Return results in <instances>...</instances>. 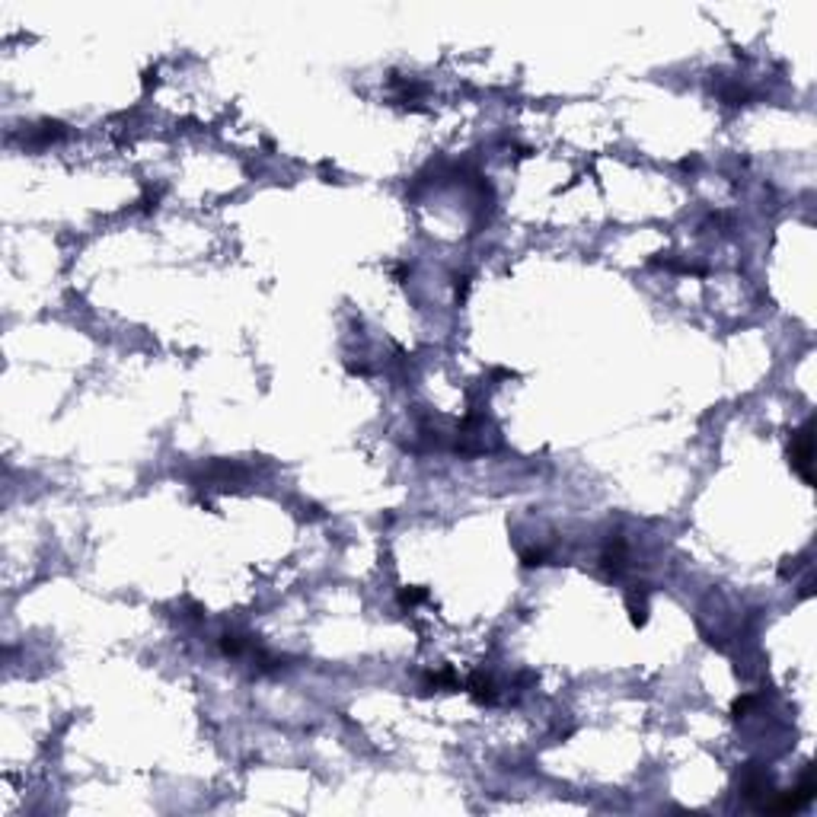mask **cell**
Segmentation results:
<instances>
[{
    "mask_svg": "<svg viewBox=\"0 0 817 817\" xmlns=\"http://www.w3.org/2000/svg\"><path fill=\"white\" fill-rule=\"evenodd\" d=\"M791 466L808 485L814 483V476H811V425H801L791 434Z\"/></svg>",
    "mask_w": 817,
    "mask_h": 817,
    "instance_id": "1",
    "label": "cell"
},
{
    "mask_svg": "<svg viewBox=\"0 0 817 817\" xmlns=\"http://www.w3.org/2000/svg\"><path fill=\"white\" fill-rule=\"evenodd\" d=\"M623 559H626V543H623V536H619V534H613L610 543H607V553H604V568L610 575H619Z\"/></svg>",
    "mask_w": 817,
    "mask_h": 817,
    "instance_id": "2",
    "label": "cell"
},
{
    "mask_svg": "<svg viewBox=\"0 0 817 817\" xmlns=\"http://www.w3.org/2000/svg\"><path fill=\"white\" fill-rule=\"evenodd\" d=\"M466 689H470L473 696H476L479 702H495V683L489 680V677H483V674H473L470 680L463 683Z\"/></svg>",
    "mask_w": 817,
    "mask_h": 817,
    "instance_id": "3",
    "label": "cell"
},
{
    "mask_svg": "<svg viewBox=\"0 0 817 817\" xmlns=\"http://www.w3.org/2000/svg\"><path fill=\"white\" fill-rule=\"evenodd\" d=\"M425 597H428V591H422V587H412V591H402V594H399V600H402V604H422Z\"/></svg>",
    "mask_w": 817,
    "mask_h": 817,
    "instance_id": "4",
    "label": "cell"
},
{
    "mask_svg": "<svg viewBox=\"0 0 817 817\" xmlns=\"http://www.w3.org/2000/svg\"><path fill=\"white\" fill-rule=\"evenodd\" d=\"M753 696H740V699H734V706H731V712H734V719H740V715H747V709L753 706Z\"/></svg>",
    "mask_w": 817,
    "mask_h": 817,
    "instance_id": "5",
    "label": "cell"
}]
</instances>
